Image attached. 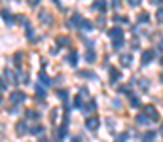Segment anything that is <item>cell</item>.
I'll use <instances>...</instances> for the list:
<instances>
[{"label": "cell", "mask_w": 163, "mask_h": 142, "mask_svg": "<svg viewBox=\"0 0 163 142\" xmlns=\"http://www.w3.org/2000/svg\"><path fill=\"white\" fill-rule=\"evenodd\" d=\"M74 106L76 108H84V106H82V95H78V97L74 99Z\"/></svg>", "instance_id": "cell-24"}, {"label": "cell", "mask_w": 163, "mask_h": 142, "mask_svg": "<svg viewBox=\"0 0 163 142\" xmlns=\"http://www.w3.org/2000/svg\"><path fill=\"white\" fill-rule=\"evenodd\" d=\"M38 78H40V82H42L44 85H49V80H48V76H46L44 72H42V74H40V76H38Z\"/></svg>", "instance_id": "cell-21"}, {"label": "cell", "mask_w": 163, "mask_h": 142, "mask_svg": "<svg viewBox=\"0 0 163 142\" xmlns=\"http://www.w3.org/2000/svg\"><path fill=\"white\" fill-rule=\"evenodd\" d=\"M133 49H139V40L133 38Z\"/></svg>", "instance_id": "cell-32"}, {"label": "cell", "mask_w": 163, "mask_h": 142, "mask_svg": "<svg viewBox=\"0 0 163 142\" xmlns=\"http://www.w3.org/2000/svg\"><path fill=\"white\" fill-rule=\"evenodd\" d=\"M4 78H8V80H12V82H13V83H17V82H19V80H17V78H13V72H12V70H8V68H6V70H4Z\"/></svg>", "instance_id": "cell-12"}, {"label": "cell", "mask_w": 163, "mask_h": 142, "mask_svg": "<svg viewBox=\"0 0 163 142\" xmlns=\"http://www.w3.org/2000/svg\"><path fill=\"white\" fill-rule=\"evenodd\" d=\"M82 29H85V30H91V29H93V25H91L89 21H84V23H82Z\"/></svg>", "instance_id": "cell-26"}, {"label": "cell", "mask_w": 163, "mask_h": 142, "mask_svg": "<svg viewBox=\"0 0 163 142\" xmlns=\"http://www.w3.org/2000/svg\"><path fill=\"white\" fill-rule=\"evenodd\" d=\"M67 61H68V64H70V67H76V64H78V53H76L74 49H72V51L68 53V57H67Z\"/></svg>", "instance_id": "cell-7"}, {"label": "cell", "mask_w": 163, "mask_h": 142, "mask_svg": "<svg viewBox=\"0 0 163 142\" xmlns=\"http://www.w3.org/2000/svg\"><path fill=\"white\" fill-rule=\"evenodd\" d=\"M2 15H4V23H8V25H13V19H12V15H10L6 10H2Z\"/></svg>", "instance_id": "cell-13"}, {"label": "cell", "mask_w": 163, "mask_h": 142, "mask_svg": "<svg viewBox=\"0 0 163 142\" xmlns=\"http://www.w3.org/2000/svg\"><path fill=\"white\" fill-rule=\"evenodd\" d=\"M159 133H161V135H163V125H161V127H159Z\"/></svg>", "instance_id": "cell-36"}, {"label": "cell", "mask_w": 163, "mask_h": 142, "mask_svg": "<svg viewBox=\"0 0 163 142\" xmlns=\"http://www.w3.org/2000/svg\"><path fill=\"white\" fill-rule=\"evenodd\" d=\"M139 23H148V13H146V12H142L139 15Z\"/></svg>", "instance_id": "cell-19"}, {"label": "cell", "mask_w": 163, "mask_h": 142, "mask_svg": "<svg viewBox=\"0 0 163 142\" xmlns=\"http://www.w3.org/2000/svg\"><path fill=\"white\" fill-rule=\"evenodd\" d=\"M127 91H129V85H121V87H120V93L121 95H127Z\"/></svg>", "instance_id": "cell-28"}, {"label": "cell", "mask_w": 163, "mask_h": 142, "mask_svg": "<svg viewBox=\"0 0 163 142\" xmlns=\"http://www.w3.org/2000/svg\"><path fill=\"white\" fill-rule=\"evenodd\" d=\"M38 97H40V99H44V97H46V89H44V87H40V85H36V99H38Z\"/></svg>", "instance_id": "cell-16"}, {"label": "cell", "mask_w": 163, "mask_h": 142, "mask_svg": "<svg viewBox=\"0 0 163 142\" xmlns=\"http://www.w3.org/2000/svg\"><path fill=\"white\" fill-rule=\"evenodd\" d=\"M59 44H61V45H67V44H68V38H63V36H61V38H59Z\"/></svg>", "instance_id": "cell-30"}, {"label": "cell", "mask_w": 163, "mask_h": 142, "mask_svg": "<svg viewBox=\"0 0 163 142\" xmlns=\"http://www.w3.org/2000/svg\"><path fill=\"white\" fill-rule=\"evenodd\" d=\"M25 100V93L23 91H13L12 95H10V102L12 104H19V102H23Z\"/></svg>", "instance_id": "cell-1"}, {"label": "cell", "mask_w": 163, "mask_h": 142, "mask_svg": "<svg viewBox=\"0 0 163 142\" xmlns=\"http://www.w3.org/2000/svg\"><path fill=\"white\" fill-rule=\"evenodd\" d=\"M159 48H161V49H163V40H161V42H159Z\"/></svg>", "instance_id": "cell-35"}, {"label": "cell", "mask_w": 163, "mask_h": 142, "mask_svg": "<svg viewBox=\"0 0 163 142\" xmlns=\"http://www.w3.org/2000/svg\"><path fill=\"white\" fill-rule=\"evenodd\" d=\"M125 140H127V133H123V135L118 136V142H125Z\"/></svg>", "instance_id": "cell-29"}, {"label": "cell", "mask_w": 163, "mask_h": 142, "mask_svg": "<svg viewBox=\"0 0 163 142\" xmlns=\"http://www.w3.org/2000/svg\"><path fill=\"white\" fill-rule=\"evenodd\" d=\"M131 104H133V106H139V99L133 97V99H131Z\"/></svg>", "instance_id": "cell-33"}, {"label": "cell", "mask_w": 163, "mask_h": 142, "mask_svg": "<svg viewBox=\"0 0 163 142\" xmlns=\"http://www.w3.org/2000/svg\"><path fill=\"white\" fill-rule=\"evenodd\" d=\"M108 36H110L112 40H120V38H123V30L118 29V27H114V29L108 30Z\"/></svg>", "instance_id": "cell-3"}, {"label": "cell", "mask_w": 163, "mask_h": 142, "mask_svg": "<svg viewBox=\"0 0 163 142\" xmlns=\"http://www.w3.org/2000/svg\"><path fill=\"white\" fill-rule=\"evenodd\" d=\"M30 133H32V135H40V133H44V127H42V125H34V127L30 129Z\"/></svg>", "instance_id": "cell-17"}, {"label": "cell", "mask_w": 163, "mask_h": 142, "mask_svg": "<svg viewBox=\"0 0 163 142\" xmlns=\"http://www.w3.org/2000/svg\"><path fill=\"white\" fill-rule=\"evenodd\" d=\"M72 142H80V140H78V138H72Z\"/></svg>", "instance_id": "cell-38"}, {"label": "cell", "mask_w": 163, "mask_h": 142, "mask_svg": "<svg viewBox=\"0 0 163 142\" xmlns=\"http://www.w3.org/2000/svg\"><path fill=\"white\" fill-rule=\"evenodd\" d=\"M59 53V48H51V55H57Z\"/></svg>", "instance_id": "cell-34"}, {"label": "cell", "mask_w": 163, "mask_h": 142, "mask_svg": "<svg viewBox=\"0 0 163 142\" xmlns=\"http://www.w3.org/2000/svg\"><path fill=\"white\" fill-rule=\"evenodd\" d=\"M27 116H29V118H36L38 114H36V112H32V110H29V112H27Z\"/></svg>", "instance_id": "cell-31"}, {"label": "cell", "mask_w": 163, "mask_h": 142, "mask_svg": "<svg viewBox=\"0 0 163 142\" xmlns=\"http://www.w3.org/2000/svg\"><path fill=\"white\" fill-rule=\"evenodd\" d=\"M118 80H120V70H114V68H112V70H110V82L114 83V82H118Z\"/></svg>", "instance_id": "cell-11"}, {"label": "cell", "mask_w": 163, "mask_h": 142, "mask_svg": "<svg viewBox=\"0 0 163 142\" xmlns=\"http://www.w3.org/2000/svg\"><path fill=\"white\" fill-rule=\"evenodd\" d=\"M120 63H121V67H131V63H133V57H131L129 53H123L120 57Z\"/></svg>", "instance_id": "cell-6"}, {"label": "cell", "mask_w": 163, "mask_h": 142, "mask_svg": "<svg viewBox=\"0 0 163 142\" xmlns=\"http://www.w3.org/2000/svg\"><path fill=\"white\" fill-rule=\"evenodd\" d=\"M42 21H44V23H49V13L46 12V10L42 12Z\"/></svg>", "instance_id": "cell-27"}, {"label": "cell", "mask_w": 163, "mask_h": 142, "mask_svg": "<svg viewBox=\"0 0 163 142\" xmlns=\"http://www.w3.org/2000/svg\"><path fill=\"white\" fill-rule=\"evenodd\" d=\"M40 142H48V138H42V140H40Z\"/></svg>", "instance_id": "cell-37"}, {"label": "cell", "mask_w": 163, "mask_h": 142, "mask_svg": "<svg viewBox=\"0 0 163 142\" xmlns=\"http://www.w3.org/2000/svg\"><path fill=\"white\" fill-rule=\"evenodd\" d=\"M85 61H89V63H93V61H95V51H93V49H87V53H85Z\"/></svg>", "instance_id": "cell-15"}, {"label": "cell", "mask_w": 163, "mask_h": 142, "mask_svg": "<svg viewBox=\"0 0 163 142\" xmlns=\"http://www.w3.org/2000/svg\"><path fill=\"white\" fill-rule=\"evenodd\" d=\"M85 127H87L89 131H95L97 127H99V118H87V121H85Z\"/></svg>", "instance_id": "cell-4"}, {"label": "cell", "mask_w": 163, "mask_h": 142, "mask_svg": "<svg viewBox=\"0 0 163 142\" xmlns=\"http://www.w3.org/2000/svg\"><path fill=\"white\" fill-rule=\"evenodd\" d=\"M121 45H123V38H120V40H112V48H114V49H121Z\"/></svg>", "instance_id": "cell-14"}, {"label": "cell", "mask_w": 163, "mask_h": 142, "mask_svg": "<svg viewBox=\"0 0 163 142\" xmlns=\"http://www.w3.org/2000/svg\"><path fill=\"white\" fill-rule=\"evenodd\" d=\"M161 64H163V57H161Z\"/></svg>", "instance_id": "cell-39"}, {"label": "cell", "mask_w": 163, "mask_h": 142, "mask_svg": "<svg viewBox=\"0 0 163 142\" xmlns=\"http://www.w3.org/2000/svg\"><path fill=\"white\" fill-rule=\"evenodd\" d=\"M154 136H156V133H154V131H150V133H146V136H144V142H152V140H154Z\"/></svg>", "instance_id": "cell-25"}, {"label": "cell", "mask_w": 163, "mask_h": 142, "mask_svg": "<svg viewBox=\"0 0 163 142\" xmlns=\"http://www.w3.org/2000/svg\"><path fill=\"white\" fill-rule=\"evenodd\" d=\"M156 17H157V23H159V25H163V8H159V10H157Z\"/></svg>", "instance_id": "cell-18"}, {"label": "cell", "mask_w": 163, "mask_h": 142, "mask_svg": "<svg viewBox=\"0 0 163 142\" xmlns=\"http://www.w3.org/2000/svg\"><path fill=\"white\" fill-rule=\"evenodd\" d=\"M144 114L148 116L150 119H159V114L156 112V108H154V106H152V104H148V106H144Z\"/></svg>", "instance_id": "cell-2"}, {"label": "cell", "mask_w": 163, "mask_h": 142, "mask_svg": "<svg viewBox=\"0 0 163 142\" xmlns=\"http://www.w3.org/2000/svg\"><path fill=\"white\" fill-rule=\"evenodd\" d=\"M135 119H137V123H139V125H148V123H150V118H148L146 114H139Z\"/></svg>", "instance_id": "cell-8"}, {"label": "cell", "mask_w": 163, "mask_h": 142, "mask_svg": "<svg viewBox=\"0 0 163 142\" xmlns=\"http://www.w3.org/2000/svg\"><path fill=\"white\" fill-rule=\"evenodd\" d=\"M78 74H80V76H87V78H93V76H95L93 72H91V70H80Z\"/></svg>", "instance_id": "cell-23"}, {"label": "cell", "mask_w": 163, "mask_h": 142, "mask_svg": "<svg viewBox=\"0 0 163 142\" xmlns=\"http://www.w3.org/2000/svg\"><path fill=\"white\" fill-rule=\"evenodd\" d=\"M95 10H99V12H104V10H106V4H104V2H97V4H95Z\"/></svg>", "instance_id": "cell-22"}, {"label": "cell", "mask_w": 163, "mask_h": 142, "mask_svg": "<svg viewBox=\"0 0 163 142\" xmlns=\"http://www.w3.org/2000/svg\"><path fill=\"white\" fill-rule=\"evenodd\" d=\"M78 23L82 25V23H84V21H82V17H80V13H74V15H72V19H70V21H68L67 25H68V27H74V25H78Z\"/></svg>", "instance_id": "cell-9"}, {"label": "cell", "mask_w": 163, "mask_h": 142, "mask_svg": "<svg viewBox=\"0 0 163 142\" xmlns=\"http://www.w3.org/2000/svg\"><path fill=\"white\" fill-rule=\"evenodd\" d=\"M15 131H17V135L27 133V123H25V121H19V123L15 125Z\"/></svg>", "instance_id": "cell-10"}, {"label": "cell", "mask_w": 163, "mask_h": 142, "mask_svg": "<svg viewBox=\"0 0 163 142\" xmlns=\"http://www.w3.org/2000/svg\"><path fill=\"white\" fill-rule=\"evenodd\" d=\"M154 55H156V53H154V51H152V49H146V51H144V53H142V57H140V59H142V64H148V63H150V61H152V59H154Z\"/></svg>", "instance_id": "cell-5"}, {"label": "cell", "mask_w": 163, "mask_h": 142, "mask_svg": "<svg viewBox=\"0 0 163 142\" xmlns=\"http://www.w3.org/2000/svg\"><path fill=\"white\" fill-rule=\"evenodd\" d=\"M114 21H118V23H129V19H125L123 15H114Z\"/></svg>", "instance_id": "cell-20"}]
</instances>
